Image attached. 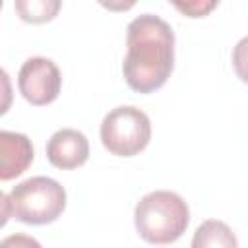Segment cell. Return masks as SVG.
Returning a JSON list of instances; mask_svg holds the SVG:
<instances>
[{"label": "cell", "mask_w": 248, "mask_h": 248, "mask_svg": "<svg viewBox=\"0 0 248 248\" xmlns=\"http://www.w3.org/2000/svg\"><path fill=\"white\" fill-rule=\"evenodd\" d=\"M174 66V31L155 14H141L128 23L122 74L130 89L153 93L165 85Z\"/></svg>", "instance_id": "1"}, {"label": "cell", "mask_w": 248, "mask_h": 248, "mask_svg": "<svg viewBox=\"0 0 248 248\" xmlns=\"http://www.w3.org/2000/svg\"><path fill=\"white\" fill-rule=\"evenodd\" d=\"M66 207V190L48 176H31L16 184L10 194H2L4 221L16 217L27 225H46L56 221Z\"/></svg>", "instance_id": "2"}, {"label": "cell", "mask_w": 248, "mask_h": 248, "mask_svg": "<svg viewBox=\"0 0 248 248\" xmlns=\"http://www.w3.org/2000/svg\"><path fill=\"white\" fill-rule=\"evenodd\" d=\"M134 223L145 242L170 244L186 231L190 223V209L176 192L155 190L136 203Z\"/></svg>", "instance_id": "3"}, {"label": "cell", "mask_w": 248, "mask_h": 248, "mask_svg": "<svg viewBox=\"0 0 248 248\" xmlns=\"http://www.w3.org/2000/svg\"><path fill=\"white\" fill-rule=\"evenodd\" d=\"M151 140L149 116L132 105L108 110L101 122V141L107 151L118 157H134Z\"/></svg>", "instance_id": "4"}, {"label": "cell", "mask_w": 248, "mask_h": 248, "mask_svg": "<svg viewBox=\"0 0 248 248\" xmlns=\"http://www.w3.org/2000/svg\"><path fill=\"white\" fill-rule=\"evenodd\" d=\"M17 87L23 99L35 107L52 103L62 87V76L58 66L45 56L27 58L17 74Z\"/></svg>", "instance_id": "5"}, {"label": "cell", "mask_w": 248, "mask_h": 248, "mask_svg": "<svg viewBox=\"0 0 248 248\" xmlns=\"http://www.w3.org/2000/svg\"><path fill=\"white\" fill-rule=\"evenodd\" d=\"M89 157L87 138L74 128L56 130L46 143V159L56 169H78Z\"/></svg>", "instance_id": "6"}, {"label": "cell", "mask_w": 248, "mask_h": 248, "mask_svg": "<svg viewBox=\"0 0 248 248\" xmlns=\"http://www.w3.org/2000/svg\"><path fill=\"white\" fill-rule=\"evenodd\" d=\"M33 163V145L25 134L0 132V178L12 180Z\"/></svg>", "instance_id": "7"}, {"label": "cell", "mask_w": 248, "mask_h": 248, "mask_svg": "<svg viewBox=\"0 0 248 248\" xmlns=\"http://www.w3.org/2000/svg\"><path fill=\"white\" fill-rule=\"evenodd\" d=\"M192 248H238V240L227 223L219 219H207L196 229L192 236Z\"/></svg>", "instance_id": "8"}, {"label": "cell", "mask_w": 248, "mask_h": 248, "mask_svg": "<svg viewBox=\"0 0 248 248\" xmlns=\"http://www.w3.org/2000/svg\"><path fill=\"white\" fill-rule=\"evenodd\" d=\"M14 8L23 21L43 23V21H50L56 16V12L60 10V2L58 0H16Z\"/></svg>", "instance_id": "9"}, {"label": "cell", "mask_w": 248, "mask_h": 248, "mask_svg": "<svg viewBox=\"0 0 248 248\" xmlns=\"http://www.w3.org/2000/svg\"><path fill=\"white\" fill-rule=\"evenodd\" d=\"M232 68L236 76L248 83V35L242 37L232 48Z\"/></svg>", "instance_id": "10"}, {"label": "cell", "mask_w": 248, "mask_h": 248, "mask_svg": "<svg viewBox=\"0 0 248 248\" xmlns=\"http://www.w3.org/2000/svg\"><path fill=\"white\" fill-rule=\"evenodd\" d=\"M0 248H43V246H41V242L35 240L33 236L16 232V234H10V236L2 238Z\"/></svg>", "instance_id": "11"}, {"label": "cell", "mask_w": 248, "mask_h": 248, "mask_svg": "<svg viewBox=\"0 0 248 248\" xmlns=\"http://www.w3.org/2000/svg\"><path fill=\"white\" fill-rule=\"evenodd\" d=\"M174 6H176L180 12H184L188 17H202V16H205L207 12H211V10L217 6V2H186V4L176 2Z\"/></svg>", "instance_id": "12"}]
</instances>
